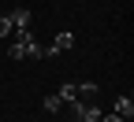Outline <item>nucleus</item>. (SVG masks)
I'll use <instances>...</instances> for the list:
<instances>
[{"label": "nucleus", "instance_id": "6e6552de", "mask_svg": "<svg viewBox=\"0 0 134 122\" xmlns=\"http://www.w3.org/2000/svg\"><path fill=\"white\" fill-rule=\"evenodd\" d=\"M60 107H63V100H60L56 93H52V96H45V111H60Z\"/></svg>", "mask_w": 134, "mask_h": 122}, {"label": "nucleus", "instance_id": "20e7f679", "mask_svg": "<svg viewBox=\"0 0 134 122\" xmlns=\"http://www.w3.org/2000/svg\"><path fill=\"white\" fill-rule=\"evenodd\" d=\"M119 118H127V122H134V104H130V96H115V107H112Z\"/></svg>", "mask_w": 134, "mask_h": 122}, {"label": "nucleus", "instance_id": "0eeeda50", "mask_svg": "<svg viewBox=\"0 0 134 122\" xmlns=\"http://www.w3.org/2000/svg\"><path fill=\"white\" fill-rule=\"evenodd\" d=\"M8 33H15V26H11V15H0V37H8Z\"/></svg>", "mask_w": 134, "mask_h": 122}, {"label": "nucleus", "instance_id": "423d86ee", "mask_svg": "<svg viewBox=\"0 0 134 122\" xmlns=\"http://www.w3.org/2000/svg\"><path fill=\"white\" fill-rule=\"evenodd\" d=\"M56 96H60L63 104H71V100H75V81H63V85H60V93H56Z\"/></svg>", "mask_w": 134, "mask_h": 122}, {"label": "nucleus", "instance_id": "f03ea898", "mask_svg": "<svg viewBox=\"0 0 134 122\" xmlns=\"http://www.w3.org/2000/svg\"><path fill=\"white\" fill-rule=\"evenodd\" d=\"M71 48H75V33L71 30H60L56 37H52V44L41 48V56H60V52H71Z\"/></svg>", "mask_w": 134, "mask_h": 122}, {"label": "nucleus", "instance_id": "39448f33", "mask_svg": "<svg viewBox=\"0 0 134 122\" xmlns=\"http://www.w3.org/2000/svg\"><path fill=\"white\" fill-rule=\"evenodd\" d=\"M11 26H15V30H26V26H30V8H15V11H11Z\"/></svg>", "mask_w": 134, "mask_h": 122}, {"label": "nucleus", "instance_id": "7ed1b4c3", "mask_svg": "<svg viewBox=\"0 0 134 122\" xmlns=\"http://www.w3.org/2000/svg\"><path fill=\"white\" fill-rule=\"evenodd\" d=\"M75 100H78V104H97V100H100L97 81H78V85H75Z\"/></svg>", "mask_w": 134, "mask_h": 122}, {"label": "nucleus", "instance_id": "1a4fd4ad", "mask_svg": "<svg viewBox=\"0 0 134 122\" xmlns=\"http://www.w3.org/2000/svg\"><path fill=\"white\" fill-rule=\"evenodd\" d=\"M71 122H82V118H71Z\"/></svg>", "mask_w": 134, "mask_h": 122}, {"label": "nucleus", "instance_id": "f257e3e1", "mask_svg": "<svg viewBox=\"0 0 134 122\" xmlns=\"http://www.w3.org/2000/svg\"><path fill=\"white\" fill-rule=\"evenodd\" d=\"M8 56L11 59H41V44L30 30H15V44H11Z\"/></svg>", "mask_w": 134, "mask_h": 122}]
</instances>
